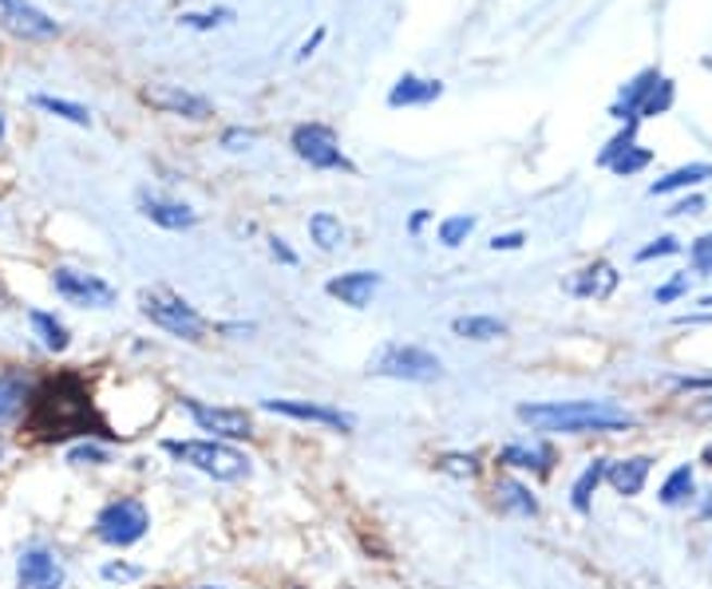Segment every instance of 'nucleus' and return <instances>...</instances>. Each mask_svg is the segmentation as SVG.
<instances>
[{"instance_id":"4c0bfd02","label":"nucleus","mask_w":712,"mask_h":589,"mask_svg":"<svg viewBox=\"0 0 712 589\" xmlns=\"http://www.w3.org/2000/svg\"><path fill=\"white\" fill-rule=\"evenodd\" d=\"M677 238H658L653 246H646V250H637V262H653V258H669V253H677Z\"/></svg>"},{"instance_id":"8fccbe9b","label":"nucleus","mask_w":712,"mask_h":589,"mask_svg":"<svg viewBox=\"0 0 712 589\" xmlns=\"http://www.w3.org/2000/svg\"><path fill=\"white\" fill-rule=\"evenodd\" d=\"M0 142H4V115H0Z\"/></svg>"},{"instance_id":"c756f323","label":"nucleus","mask_w":712,"mask_h":589,"mask_svg":"<svg viewBox=\"0 0 712 589\" xmlns=\"http://www.w3.org/2000/svg\"><path fill=\"white\" fill-rule=\"evenodd\" d=\"M436 471H444V475H451V479H475L483 471L479 455H472V451H448V455L436 459Z\"/></svg>"},{"instance_id":"4468645a","label":"nucleus","mask_w":712,"mask_h":589,"mask_svg":"<svg viewBox=\"0 0 712 589\" xmlns=\"http://www.w3.org/2000/svg\"><path fill=\"white\" fill-rule=\"evenodd\" d=\"M135 206L147 222L163 229H190L198 226V210H190L187 202H175V198H163V195H151V190H139L135 198Z\"/></svg>"},{"instance_id":"f704fd0d","label":"nucleus","mask_w":712,"mask_h":589,"mask_svg":"<svg viewBox=\"0 0 712 589\" xmlns=\"http://www.w3.org/2000/svg\"><path fill=\"white\" fill-rule=\"evenodd\" d=\"M234 12L230 9H218V12H187L183 16V24L187 28H198V33H207V28H214V24H222V21H230Z\"/></svg>"},{"instance_id":"ddd939ff","label":"nucleus","mask_w":712,"mask_h":589,"mask_svg":"<svg viewBox=\"0 0 712 589\" xmlns=\"http://www.w3.org/2000/svg\"><path fill=\"white\" fill-rule=\"evenodd\" d=\"M147 103L166 115H183V120H210L214 108H210V99L195 96V91L178 88V84H159V88H147Z\"/></svg>"},{"instance_id":"f3484780","label":"nucleus","mask_w":712,"mask_h":589,"mask_svg":"<svg viewBox=\"0 0 712 589\" xmlns=\"http://www.w3.org/2000/svg\"><path fill=\"white\" fill-rule=\"evenodd\" d=\"M649 467H653V459H646V455L617 459V463H605V479H610V487H614L617 494L634 499V494H641V487H646Z\"/></svg>"},{"instance_id":"c9c22d12","label":"nucleus","mask_w":712,"mask_h":589,"mask_svg":"<svg viewBox=\"0 0 712 589\" xmlns=\"http://www.w3.org/2000/svg\"><path fill=\"white\" fill-rule=\"evenodd\" d=\"M103 574V581H120V586H127V581H139L142 569L132 566V562H108V566L99 569Z\"/></svg>"},{"instance_id":"3c124183","label":"nucleus","mask_w":712,"mask_h":589,"mask_svg":"<svg viewBox=\"0 0 712 589\" xmlns=\"http://www.w3.org/2000/svg\"><path fill=\"white\" fill-rule=\"evenodd\" d=\"M195 589H222V586H195Z\"/></svg>"},{"instance_id":"79ce46f5","label":"nucleus","mask_w":712,"mask_h":589,"mask_svg":"<svg viewBox=\"0 0 712 589\" xmlns=\"http://www.w3.org/2000/svg\"><path fill=\"white\" fill-rule=\"evenodd\" d=\"M270 253H274V258H277L282 265H297V253L289 250V246H285V238H277V234L270 238Z\"/></svg>"},{"instance_id":"2f4dec72","label":"nucleus","mask_w":712,"mask_h":589,"mask_svg":"<svg viewBox=\"0 0 712 589\" xmlns=\"http://www.w3.org/2000/svg\"><path fill=\"white\" fill-rule=\"evenodd\" d=\"M67 463L72 467H108L111 463V455H108V448H99V443H76V448H67Z\"/></svg>"},{"instance_id":"4be33fe9","label":"nucleus","mask_w":712,"mask_h":589,"mask_svg":"<svg viewBox=\"0 0 712 589\" xmlns=\"http://www.w3.org/2000/svg\"><path fill=\"white\" fill-rule=\"evenodd\" d=\"M28 325H33V333L40 337V344H45L48 352H67V344H72V333H67L64 321H55V313L33 309V313H28Z\"/></svg>"},{"instance_id":"6e6552de","label":"nucleus","mask_w":712,"mask_h":589,"mask_svg":"<svg viewBox=\"0 0 712 589\" xmlns=\"http://www.w3.org/2000/svg\"><path fill=\"white\" fill-rule=\"evenodd\" d=\"M178 404L195 419L198 431H210V439L238 443V439L253 436V415L241 412V408H218V404H207V400H195V396H183Z\"/></svg>"},{"instance_id":"72a5a7b5","label":"nucleus","mask_w":712,"mask_h":589,"mask_svg":"<svg viewBox=\"0 0 712 589\" xmlns=\"http://www.w3.org/2000/svg\"><path fill=\"white\" fill-rule=\"evenodd\" d=\"M669 103H673V84H669V79L661 76L658 84H653V91H649V99H646V103H641V115H637V120H649V115H661V111H665Z\"/></svg>"},{"instance_id":"09e8293b","label":"nucleus","mask_w":712,"mask_h":589,"mask_svg":"<svg viewBox=\"0 0 712 589\" xmlns=\"http://www.w3.org/2000/svg\"><path fill=\"white\" fill-rule=\"evenodd\" d=\"M0 309H9V297H4V289H0Z\"/></svg>"},{"instance_id":"58836bf2","label":"nucleus","mask_w":712,"mask_h":589,"mask_svg":"<svg viewBox=\"0 0 712 589\" xmlns=\"http://www.w3.org/2000/svg\"><path fill=\"white\" fill-rule=\"evenodd\" d=\"M253 139H258V135L246 131V127H230V131L222 135V147H226V151H246Z\"/></svg>"},{"instance_id":"aec40b11","label":"nucleus","mask_w":712,"mask_h":589,"mask_svg":"<svg viewBox=\"0 0 712 589\" xmlns=\"http://www.w3.org/2000/svg\"><path fill=\"white\" fill-rule=\"evenodd\" d=\"M566 289L574 297H610L617 289V270L614 265L598 262V265H590V270H582Z\"/></svg>"},{"instance_id":"dca6fc26","label":"nucleus","mask_w":712,"mask_h":589,"mask_svg":"<svg viewBox=\"0 0 712 589\" xmlns=\"http://www.w3.org/2000/svg\"><path fill=\"white\" fill-rule=\"evenodd\" d=\"M439 96H444L439 79H420L412 72H404L392 84V91H388V108H424V103H436Z\"/></svg>"},{"instance_id":"864d4df0","label":"nucleus","mask_w":712,"mask_h":589,"mask_svg":"<svg viewBox=\"0 0 712 589\" xmlns=\"http://www.w3.org/2000/svg\"><path fill=\"white\" fill-rule=\"evenodd\" d=\"M159 589H171V586H159Z\"/></svg>"},{"instance_id":"20e7f679","label":"nucleus","mask_w":712,"mask_h":589,"mask_svg":"<svg viewBox=\"0 0 712 589\" xmlns=\"http://www.w3.org/2000/svg\"><path fill=\"white\" fill-rule=\"evenodd\" d=\"M147 530H151V511L135 494H120V499L103 502L96 514V538L103 546H115V550L142 542Z\"/></svg>"},{"instance_id":"423d86ee","label":"nucleus","mask_w":712,"mask_h":589,"mask_svg":"<svg viewBox=\"0 0 712 589\" xmlns=\"http://www.w3.org/2000/svg\"><path fill=\"white\" fill-rule=\"evenodd\" d=\"M369 372L404 384H432L444 376V364H439L436 352L420 349V344H384L373 361H369Z\"/></svg>"},{"instance_id":"a211bd4d","label":"nucleus","mask_w":712,"mask_h":589,"mask_svg":"<svg viewBox=\"0 0 712 589\" xmlns=\"http://www.w3.org/2000/svg\"><path fill=\"white\" fill-rule=\"evenodd\" d=\"M28 396H33V384L24 380L21 368H4V372H0V424H9V419L24 415Z\"/></svg>"},{"instance_id":"bb28decb","label":"nucleus","mask_w":712,"mask_h":589,"mask_svg":"<svg viewBox=\"0 0 712 589\" xmlns=\"http://www.w3.org/2000/svg\"><path fill=\"white\" fill-rule=\"evenodd\" d=\"M33 103L40 111H48V115H55V120H67L76 123V127H91V111L84 108V103H72V99H55V96H33Z\"/></svg>"},{"instance_id":"f03ea898","label":"nucleus","mask_w":712,"mask_h":589,"mask_svg":"<svg viewBox=\"0 0 712 589\" xmlns=\"http://www.w3.org/2000/svg\"><path fill=\"white\" fill-rule=\"evenodd\" d=\"M519 419L538 431H562V436H590V431H629L634 419L610 404L594 400H562V404H523Z\"/></svg>"},{"instance_id":"49530a36","label":"nucleus","mask_w":712,"mask_h":589,"mask_svg":"<svg viewBox=\"0 0 712 589\" xmlns=\"http://www.w3.org/2000/svg\"><path fill=\"white\" fill-rule=\"evenodd\" d=\"M701 514H704V518H712V491H709V499H704V506H701Z\"/></svg>"},{"instance_id":"39448f33","label":"nucleus","mask_w":712,"mask_h":589,"mask_svg":"<svg viewBox=\"0 0 712 589\" xmlns=\"http://www.w3.org/2000/svg\"><path fill=\"white\" fill-rule=\"evenodd\" d=\"M139 313L151 321L154 328H163V333H171V337H178V340H190V344H198V340L207 337L202 313H198L195 305H187L183 297L166 293V289H142Z\"/></svg>"},{"instance_id":"473e14b6","label":"nucleus","mask_w":712,"mask_h":589,"mask_svg":"<svg viewBox=\"0 0 712 589\" xmlns=\"http://www.w3.org/2000/svg\"><path fill=\"white\" fill-rule=\"evenodd\" d=\"M646 163H649V151H641V147H634V142H629L625 151L614 154L610 171H614V175H637V171H641Z\"/></svg>"},{"instance_id":"9d476101","label":"nucleus","mask_w":712,"mask_h":589,"mask_svg":"<svg viewBox=\"0 0 712 589\" xmlns=\"http://www.w3.org/2000/svg\"><path fill=\"white\" fill-rule=\"evenodd\" d=\"M16 589H64V566L45 546H28L16 557Z\"/></svg>"},{"instance_id":"de8ad7c7","label":"nucleus","mask_w":712,"mask_h":589,"mask_svg":"<svg viewBox=\"0 0 712 589\" xmlns=\"http://www.w3.org/2000/svg\"><path fill=\"white\" fill-rule=\"evenodd\" d=\"M701 459H704V463H709V467H712V443H709V448H704V455H701Z\"/></svg>"},{"instance_id":"f8f14e48","label":"nucleus","mask_w":712,"mask_h":589,"mask_svg":"<svg viewBox=\"0 0 712 589\" xmlns=\"http://www.w3.org/2000/svg\"><path fill=\"white\" fill-rule=\"evenodd\" d=\"M0 21L16 36H24V40H52L60 33L52 16H45L33 0H0Z\"/></svg>"},{"instance_id":"5701e85b","label":"nucleus","mask_w":712,"mask_h":589,"mask_svg":"<svg viewBox=\"0 0 712 589\" xmlns=\"http://www.w3.org/2000/svg\"><path fill=\"white\" fill-rule=\"evenodd\" d=\"M309 238H313V246L325 253L340 250L345 246V226H340L337 214H329V210H317L313 218H309Z\"/></svg>"},{"instance_id":"1a4fd4ad","label":"nucleus","mask_w":712,"mask_h":589,"mask_svg":"<svg viewBox=\"0 0 712 589\" xmlns=\"http://www.w3.org/2000/svg\"><path fill=\"white\" fill-rule=\"evenodd\" d=\"M52 289H55V297H64L67 305H76V309H111L115 305V289H111L103 277L67 270V265L52 270Z\"/></svg>"},{"instance_id":"7ed1b4c3","label":"nucleus","mask_w":712,"mask_h":589,"mask_svg":"<svg viewBox=\"0 0 712 589\" xmlns=\"http://www.w3.org/2000/svg\"><path fill=\"white\" fill-rule=\"evenodd\" d=\"M163 451L175 463L183 467L198 471V475H207V479H218V483H238V479H250V455L230 443H222V439H166Z\"/></svg>"},{"instance_id":"e433bc0d","label":"nucleus","mask_w":712,"mask_h":589,"mask_svg":"<svg viewBox=\"0 0 712 589\" xmlns=\"http://www.w3.org/2000/svg\"><path fill=\"white\" fill-rule=\"evenodd\" d=\"M692 265H697V273H712V234H704V238L692 241Z\"/></svg>"},{"instance_id":"cd10ccee","label":"nucleus","mask_w":712,"mask_h":589,"mask_svg":"<svg viewBox=\"0 0 712 589\" xmlns=\"http://www.w3.org/2000/svg\"><path fill=\"white\" fill-rule=\"evenodd\" d=\"M602 479H605V459H594L590 467L578 475V483H574V499H570L574 502V511H590V499Z\"/></svg>"},{"instance_id":"7c9ffc66","label":"nucleus","mask_w":712,"mask_h":589,"mask_svg":"<svg viewBox=\"0 0 712 589\" xmlns=\"http://www.w3.org/2000/svg\"><path fill=\"white\" fill-rule=\"evenodd\" d=\"M472 229H475V214H451V218L439 222V241H444L448 250H455V246L467 241Z\"/></svg>"},{"instance_id":"c85d7f7f","label":"nucleus","mask_w":712,"mask_h":589,"mask_svg":"<svg viewBox=\"0 0 712 589\" xmlns=\"http://www.w3.org/2000/svg\"><path fill=\"white\" fill-rule=\"evenodd\" d=\"M692 487H697V483H692V467H677L665 483H661L658 494L665 506H685V502L692 499Z\"/></svg>"},{"instance_id":"603ef678","label":"nucleus","mask_w":712,"mask_h":589,"mask_svg":"<svg viewBox=\"0 0 712 589\" xmlns=\"http://www.w3.org/2000/svg\"><path fill=\"white\" fill-rule=\"evenodd\" d=\"M0 459H4V439H0Z\"/></svg>"},{"instance_id":"b1692460","label":"nucleus","mask_w":712,"mask_h":589,"mask_svg":"<svg viewBox=\"0 0 712 589\" xmlns=\"http://www.w3.org/2000/svg\"><path fill=\"white\" fill-rule=\"evenodd\" d=\"M495 494H499V511L526 514V518H530V514H538V499L526 491L519 479H499V483H495Z\"/></svg>"},{"instance_id":"37998d69","label":"nucleus","mask_w":712,"mask_h":589,"mask_svg":"<svg viewBox=\"0 0 712 589\" xmlns=\"http://www.w3.org/2000/svg\"><path fill=\"white\" fill-rule=\"evenodd\" d=\"M321 40H325V28H317V33L309 36L305 45H301V52H297V60H309V55H313V52L321 48Z\"/></svg>"},{"instance_id":"a878e982","label":"nucleus","mask_w":712,"mask_h":589,"mask_svg":"<svg viewBox=\"0 0 712 589\" xmlns=\"http://www.w3.org/2000/svg\"><path fill=\"white\" fill-rule=\"evenodd\" d=\"M712 178V163H689V166H677L673 175L658 178V183L649 186V195H673V190H685V186H697Z\"/></svg>"},{"instance_id":"6ab92c4d","label":"nucleus","mask_w":712,"mask_h":589,"mask_svg":"<svg viewBox=\"0 0 712 589\" xmlns=\"http://www.w3.org/2000/svg\"><path fill=\"white\" fill-rule=\"evenodd\" d=\"M499 463H503V467H515V471H538V475H547L554 455H550V448H542V443H507V448L499 451Z\"/></svg>"},{"instance_id":"f257e3e1","label":"nucleus","mask_w":712,"mask_h":589,"mask_svg":"<svg viewBox=\"0 0 712 589\" xmlns=\"http://www.w3.org/2000/svg\"><path fill=\"white\" fill-rule=\"evenodd\" d=\"M24 431L36 443H72V439L108 436V424L96 412L88 380L79 372H60L33 388L24 404Z\"/></svg>"},{"instance_id":"a18cd8bd","label":"nucleus","mask_w":712,"mask_h":589,"mask_svg":"<svg viewBox=\"0 0 712 589\" xmlns=\"http://www.w3.org/2000/svg\"><path fill=\"white\" fill-rule=\"evenodd\" d=\"M427 218H432V210H416V214H412V222H408V229H412V234H420V229L427 226Z\"/></svg>"},{"instance_id":"9b49d317","label":"nucleus","mask_w":712,"mask_h":589,"mask_svg":"<svg viewBox=\"0 0 712 589\" xmlns=\"http://www.w3.org/2000/svg\"><path fill=\"white\" fill-rule=\"evenodd\" d=\"M262 412L285 415V419H301V424H321L333 431H352L357 419L349 412H337L329 404H313V400H262Z\"/></svg>"},{"instance_id":"2eb2a0df","label":"nucleus","mask_w":712,"mask_h":589,"mask_svg":"<svg viewBox=\"0 0 712 589\" xmlns=\"http://www.w3.org/2000/svg\"><path fill=\"white\" fill-rule=\"evenodd\" d=\"M380 281H384V277L376 270H352V273H340V277H329L325 293H329L333 301H340V305H349V309H369V301L376 297Z\"/></svg>"},{"instance_id":"0eeeda50","label":"nucleus","mask_w":712,"mask_h":589,"mask_svg":"<svg viewBox=\"0 0 712 589\" xmlns=\"http://www.w3.org/2000/svg\"><path fill=\"white\" fill-rule=\"evenodd\" d=\"M289 147H293V154L301 159V163H309L313 171H357V166L349 163V154L340 151V139L333 127H325V123H297L293 135H289Z\"/></svg>"},{"instance_id":"ea45409f","label":"nucleus","mask_w":712,"mask_h":589,"mask_svg":"<svg viewBox=\"0 0 712 589\" xmlns=\"http://www.w3.org/2000/svg\"><path fill=\"white\" fill-rule=\"evenodd\" d=\"M685 289H689V277L680 273V277H673V281H669L665 289H658V301H661V305H669V301H677V297L685 293Z\"/></svg>"},{"instance_id":"a19ab883","label":"nucleus","mask_w":712,"mask_h":589,"mask_svg":"<svg viewBox=\"0 0 712 589\" xmlns=\"http://www.w3.org/2000/svg\"><path fill=\"white\" fill-rule=\"evenodd\" d=\"M523 241H526L523 234H495V238H491V250H495V253H499V250H503V253H507V250H523Z\"/></svg>"},{"instance_id":"c03bdc74","label":"nucleus","mask_w":712,"mask_h":589,"mask_svg":"<svg viewBox=\"0 0 712 589\" xmlns=\"http://www.w3.org/2000/svg\"><path fill=\"white\" fill-rule=\"evenodd\" d=\"M701 210H704L701 198H685V202H677V206L669 210V214H701Z\"/></svg>"},{"instance_id":"412c9836","label":"nucleus","mask_w":712,"mask_h":589,"mask_svg":"<svg viewBox=\"0 0 712 589\" xmlns=\"http://www.w3.org/2000/svg\"><path fill=\"white\" fill-rule=\"evenodd\" d=\"M661 79V72L658 67H646L641 76L629 84V88L622 91V99L614 103V115L617 120H629V123H637V115H641V103L649 99V91H653V84Z\"/></svg>"},{"instance_id":"393cba45","label":"nucleus","mask_w":712,"mask_h":589,"mask_svg":"<svg viewBox=\"0 0 712 589\" xmlns=\"http://www.w3.org/2000/svg\"><path fill=\"white\" fill-rule=\"evenodd\" d=\"M451 333L463 340H499L507 337V321L499 317H479V313H472V317H455L451 321Z\"/></svg>"}]
</instances>
